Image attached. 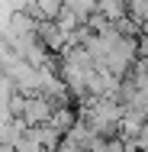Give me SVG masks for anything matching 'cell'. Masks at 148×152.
Returning <instances> with one entry per match:
<instances>
[{"instance_id":"1","label":"cell","mask_w":148,"mask_h":152,"mask_svg":"<svg viewBox=\"0 0 148 152\" xmlns=\"http://www.w3.org/2000/svg\"><path fill=\"white\" fill-rule=\"evenodd\" d=\"M52 117H55V104L48 97H26V113H23L26 126H48Z\"/></svg>"},{"instance_id":"2","label":"cell","mask_w":148,"mask_h":152,"mask_svg":"<svg viewBox=\"0 0 148 152\" xmlns=\"http://www.w3.org/2000/svg\"><path fill=\"white\" fill-rule=\"evenodd\" d=\"M139 58L148 61V36H142V39H139Z\"/></svg>"}]
</instances>
